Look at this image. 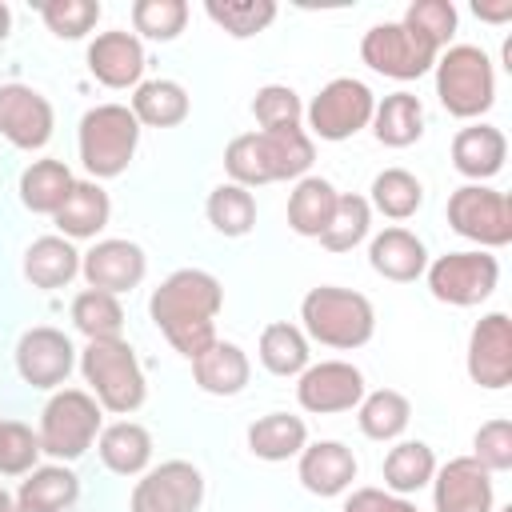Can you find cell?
<instances>
[{"label": "cell", "instance_id": "1", "mask_svg": "<svg viewBox=\"0 0 512 512\" xmlns=\"http://www.w3.org/2000/svg\"><path fill=\"white\" fill-rule=\"evenodd\" d=\"M220 308H224V284L208 268H176L148 296L152 324L184 360H196L216 340Z\"/></svg>", "mask_w": 512, "mask_h": 512}, {"label": "cell", "instance_id": "2", "mask_svg": "<svg viewBox=\"0 0 512 512\" xmlns=\"http://www.w3.org/2000/svg\"><path fill=\"white\" fill-rule=\"evenodd\" d=\"M300 328L308 340L324 348H364L376 332V308L364 292L344 284H316L300 300Z\"/></svg>", "mask_w": 512, "mask_h": 512}, {"label": "cell", "instance_id": "3", "mask_svg": "<svg viewBox=\"0 0 512 512\" xmlns=\"http://www.w3.org/2000/svg\"><path fill=\"white\" fill-rule=\"evenodd\" d=\"M80 376L88 384V392L96 396V404L112 416H132L144 400H148V376L140 368L136 348L116 336V340H88L76 356Z\"/></svg>", "mask_w": 512, "mask_h": 512}, {"label": "cell", "instance_id": "4", "mask_svg": "<svg viewBox=\"0 0 512 512\" xmlns=\"http://www.w3.org/2000/svg\"><path fill=\"white\" fill-rule=\"evenodd\" d=\"M136 144H140V124L132 108L120 100L92 104L76 124V152H80L88 180L120 176L136 156Z\"/></svg>", "mask_w": 512, "mask_h": 512}, {"label": "cell", "instance_id": "5", "mask_svg": "<svg viewBox=\"0 0 512 512\" xmlns=\"http://www.w3.org/2000/svg\"><path fill=\"white\" fill-rule=\"evenodd\" d=\"M100 428H104V408L88 388H56L40 408V424H36L40 452L48 460L72 464L96 444Z\"/></svg>", "mask_w": 512, "mask_h": 512}, {"label": "cell", "instance_id": "6", "mask_svg": "<svg viewBox=\"0 0 512 512\" xmlns=\"http://www.w3.org/2000/svg\"><path fill=\"white\" fill-rule=\"evenodd\" d=\"M432 72H436V96H440L448 116L476 120V116H484L492 108V100H496V68H492V56L480 44H448V48H440Z\"/></svg>", "mask_w": 512, "mask_h": 512}, {"label": "cell", "instance_id": "7", "mask_svg": "<svg viewBox=\"0 0 512 512\" xmlns=\"http://www.w3.org/2000/svg\"><path fill=\"white\" fill-rule=\"evenodd\" d=\"M424 280H428V292L440 304L472 308V304H480V300H488L496 292L500 260L492 252H484V248H456V252H444V256L428 260Z\"/></svg>", "mask_w": 512, "mask_h": 512}, {"label": "cell", "instance_id": "8", "mask_svg": "<svg viewBox=\"0 0 512 512\" xmlns=\"http://www.w3.org/2000/svg\"><path fill=\"white\" fill-rule=\"evenodd\" d=\"M372 108H376V92L356 80V76H332L320 84V92L308 100L304 120H308V136L316 140H348L360 128L372 124Z\"/></svg>", "mask_w": 512, "mask_h": 512}, {"label": "cell", "instance_id": "9", "mask_svg": "<svg viewBox=\"0 0 512 512\" xmlns=\"http://www.w3.org/2000/svg\"><path fill=\"white\" fill-rule=\"evenodd\" d=\"M448 228L464 240H472L476 248L492 252V248H504L512 240V200L508 192L500 188H488V184H460L452 188L448 196Z\"/></svg>", "mask_w": 512, "mask_h": 512}, {"label": "cell", "instance_id": "10", "mask_svg": "<svg viewBox=\"0 0 512 512\" xmlns=\"http://www.w3.org/2000/svg\"><path fill=\"white\" fill-rule=\"evenodd\" d=\"M440 48L412 32L404 20H380L360 36V60L392 80H416L436 64Z\"/></svg>", "mask_w": 512, "mask_h": 512}, {"label": "cell", "instance_id": "11", "mask_svg": "<svg viewBox=\"0 0 512 512\" xmlns=\"http://www.w3.org/2000/svg\"><path fill=\"white\" fill-rule=\"evenodd\" d=\"M76 356H80L76 344L56 324H32V328H24L20 340H16V348H12L16 376L28 388H40V392L64 388L68 376H72V368H76Z\"/></svg>", "mask_w": 512, "mask_h": 512}, {"label": "cell", "instance_id": "12", "mask_svg": "<svg viewBox=\"0 0 512 512\" xmlns=\"http://www.w3.org/2000/svg\"><path fill=\"white\" fill-rule=\"evenodd\" d=\"M204 472L192 460H160L132 484L128 512H200Z\"/></svg>", "mask_w": 512, "mask_h": 512}, {"label": "cell", "instance_id": "13", "mask_svg": "<svg viewBox=\"0 0 512 512\" xmlns=\"http://www.w3.org/2000/svg\"><path fill=\"white\" fill-rule=\"evenodd\" d=\"M52 128H56V108L40 88L24 80L0 84V136L12 148L36 152L52 140Z\"/></svg>", "mask_w": 512, "mask_h": 512}, {"label": "cell", "instance_id": "14", "mask_svg": "<svg viewBox=\"0 0 512 512\" xmlns=\"http://www.w3.org/2000/svg\"><path fill=\"white\" fill-rule=\"evenodd\" d=\"M364 392V372L352 360H316L296 376V400L312 416L352 412Z\"/></svg>", "mask_w": 512, "mask_h": 512}, {"label": "cell", "instance_id": "15", "mask_svg": "<svg viewBox=\"0 0 512 512\" xmlns=\"http://www.w3.org/2000/svg\"><path fill=\"white\" fill-rule=\"evenodd\" d=\"M144 272H148V256L128 236H100V240H92L88 252H80L84 284L100 288V292H112V296H124V292L140 288Z\"/></svg>", "mask_w": 512, "mask_h": 512}, {"label": "cell", "instance_id": "16", "mask_svg": "<svg viewBox=\"0 0 512 512\" xmlns=\"http://www.w3.org/2000/svg\"><path fill=\"white\" fill-rule=\"evenodd\" d=\"M464 368L472 376V384L480 388H508L512 384V320L508 312H484L472 332H468V348H464Z\"/></svg>", "mask_w": 512, "mask_h": 512}, {"label": "cell", "instance_id": "17", "mask_svg": "<svg viewBox=\"0 0 512 512\" xmlns=\"http://www.w3.org/2000/svg\"><path fill=\"white\" fill-rule=\"evenodd\" d=\"M432 508L436 512H492L496 488L492 472L476 456H452L432 472Z\"/></svg>", "mask_w": 512, "mask_h": 512}, {"label": "cell", "instance_id": "18", "mask_svg": "<svg viewBox=\"0 0 512 512\" xmlns=\"http://www.w3.org/2000/svg\"><path fill=\"white\" fill-rule=\"evenodd\" d=\"M88 72L104 84V88H136L144 80V40L128 28H104L88 40L84 48Z\"/></svg>", "mask_w": 512, "mask_h": 512}, {"label": "cell", "instance_id": "19", "mask_svg": "<svg viewBox=\"0 0 512 512\" xmlns=\"http://www.w3.org/2000/svg\"><path fill=\"white\" fill-rule=\"evenodd\" d=\"M360 464H356V452L344 444V440H312L300 448L296 456V476L300 484L312 492V496H344L356 480Z\"/></svg>", "mask_w": 512, "mask_h": 512}, {"label": "cell", "instance_id": "20", "mask_svg": "<svg viewBox=\"0 0 512 512\" xmlns=\"http://www.w3.org/2000/svg\"><path fill=\"white\" fill-rule=\"evenodd\" d=\"M448 152H452V168L460 176H468V184H484V180H492L504 168V160H508V136L496 124L472 120V124L456 128Z\"/></svg>", "mask_w": 512, "mask_h": 512}, {"label": "cell", "instance_id": "21", "mask_svg": "<svg viewBox=\"0 0 512 512\" xmlns=\"http://www.w3.org/2000/svg\"><path fill=\"white\" fill-rule=\"evenodd\" d=\"M368 264L376 276H384L392 284H412L428 268V248L412 228L388 224L368 240Z\"/></svg>", "mask_w": 512, "mask_h": 512}, {"label": "cell", "instance_id": "22", "mask_svg": "<svg viewBox=\"0 0 512 512\" xmlns=\"http://www.w3.org/2000/svg\"><path fill=\"white\" fill-rule=\"evenodd\" d=\"M20 272L32 288L40 292H56V288H68L76 276H80V248L60 236V232H44L36 236L28 248H24V260H20Z\"/></svg>", "mask_w": 512, "mask_h": 512}, {"label": "cell", "instance_id": "23", "mask_svg": "<svg viewBox=\"0 0 512 512\" xmlns=\"http://www.w3.org/2000/svg\"><path fill=\"white\" fill-rule=\"evenodd\" d=\"M108 220H112V196H108V188L100 180H88V176L72 184L68 200L52 216L56 232L68 236L72 244L76 240H96L108 228Z\"/></svg>", "mask_w": 512, "mask_h": 512}, {"label": "cell", "instance_id": "24", "mask_svg": "<svg viewBox=\"0 0 512 512\" xmlns=\"http://www.w3.org/2000/svg\"><path fill=\"white\" fill-rule=\"evenodd\" d=\"M192 380L208 396H240L252 380V360L236 340H212L196 360H192Z\"/></svg>", "mask_w": 512, "mask_h": 512}, {"label": "cell", "instance_id": "25", "mask_svg": "<svg viewBox=\"0 0 512 512\" xmlns=\"http://www.w3.org/2000/svg\"><path fill=\"white\" fill-rule=\"evenodd\" d=\"M96 452H100V464L116 476H140L152 468V432L140 424V420H112L100 428L96 436Z\"/></svg>", "mask_w": 512, "mask_h": 512}, {"label": "cell", "instance_id": "26", "mask_svg": "<svg viewBox=\"0 0 512 512\" xmlns=\"http://www.w3.org/2000/svg\"><path fill=\"white\" fill-rule=\"evenodd\" d=\"M132 116L140 128H176L188 120L192 112V96L180 80L172 76H152V80H140L132 88V100H128Z\"/></svg>", "mask_w": 512, "mask_h": 512}, {"label": "cell", "instance_id": "27", "mask_svg": "<svg viewBox=\"0 0 512 512\" xmlns=\"http://www.w3.org/2000/svg\"><path fill=\"white\" fill-rule=\"evenodd\" d=\"M368 128L376 132V140H380L384 148H408V144H416V140L424 136V128H428L424 100H420L416 92H408V88H396V92H388V96L376 100Z\"/></svg>", "mask_w": 512, "mask_h": 512}, {"label": "cell", "instance_id": "28", "mask_svg": "<svg viewBox=\"0 0 512 512\" xmlns=\"http://www.w3.org/2000/svg\"><path fill=\"white\" fill-rule=\"evenodd\" d=\"M16 504L20 508H40V512H68L76 500H80V476L60 464V460H48V464H36L32 472H24V480L16 484Z\"/></svg>", "mask_w": 512, "mask_h": 512}, {"label": "cell", "instance_id": "29", "mask_svg": "<svg viewBox=\"0 0 512 512\" xmlns=\"http://www.w3.org/2000/svg\"><path fill=\"white\" fill-rule=\"evenodd\" d=\"M76 176L64 160L56 156H40L32 164L20 168V180H16V192H20V204L36 216H56V208L68 200Z\"/></svg>", "mask_w": 512, "mask_h": 512}, {"label": "cell", "instance_id": "30", "mask_svg": "<svg viewBox=\"0 0 512 512\" xmlns=\"http://www.w3.org/2000/svg\"><path fill=\"white\" fill-rule=\"evenodd\" d=\"M244 440H248V452L256 460H272L276 464V460L300 456V448L308 444V424L296 412H264V416H256L248 424Z\"/></svg>", "mask_w": 512, "mask_h": 512}, {"label": "cell", "instance_id": "31", "mask_svg": "<svg viewBox=\"0 0 512 512\" xmlns=\"http://www.w3.org/2000/svg\"><path fill=\"white\" fill-rule=\"evenodd\" d=\"M256 356L272 376H300L312 364V340L292 320H272L260 328Z\"/></svg>", "mask_w": 512, "mask_h": 512}, {"label": "cell", "instance_id": "32", "mask_svg": "<svg viewBox=\"0 0 512 512\" xmlns=\"http://www.w3.org/2000/svg\"><path fill=\"white\" fill-rule=\"evenodd\" d=\"M336 196H340V188L328 176H316V172L300 176L292 184V192H288V228L296 236H320L328 228Z\"/></svg>", "mask_w": 512, "mask_h": 512}, {"label": "cell", "instance_id": "33", "mask_svg": "<svg viewBox=\"0 0 512 512\" xmlns=\"http://www.w3.org/2000/svg\"><path fill=\"white\" fill-rule=\"evenodd\" d=\"M256 132H260V128H256ZM260 148H264V164H268V176H272V180H300V176L312 172L316 140L308 136L304 124L260 132Z\"/></svg>", "mask_w": 512, "mask_h": 512}, {"label": "cell", "instance_id": "34", "mask_svg": "<svg viewBox=\"0 0 512 512\" xmlns=\"http://www.w3.org/2000/svg\"><path fill=\"white\" fill-rule=\"evenodd\" d=\"M432 472H436V452L432 444L424 440H396L380 464V476H384V488L392 496H412L420 492L424 484H432Z\"/></svg>", "mask_w": 512, "mask_h": 512}, {"label": "cell", "instance_id": "35", "mask_svg": "<svg viewBox=\"0 0 512 512\" xmlns=\"http://www.w3.org/2000/svg\"><path fill=\"white\" fill-rule=\"evenodd\" d=\"M412 420V400L400 388H372L356 404V424L368 440H396Z\"/></svg>", "mask_w": 512, "mask_h": 512}, {"label": "cell", "instance_id": "36", "mask_svg": "<svg viewBox=\"0 0 512 512\" xmlns=\"http://www.w3.org/2000/svg\"><path fill=\"white\" fill-rule=\"evenodd\" d=\"M368 204H372V212H380V216H388V220H408V216H416L420 204H424V184H420L416 172L392 164V168H384V172L372 176Z\"/></svg>", "mask_w": 512, "mask_h": 512}, {"label": "cell", "instance_id": "37", "mask_svg": "<svg viewBox=\"0 0 512 512\" xmlns=\"http://www.w3.org/2000/svg\"><path fill=\"white\" fill-rule=\"evenodd\" d=\"M72 324L84 340H116L124 336V304L112 292L100 288H80L72 296Z\"/></svg>", "mask_w": 512, "mask_h": 512}, {"label": "cell", "instance_id": "38", "mask_svg": "<svg viewBox=\"0 0 512 512\" xmlns=\"http://www.w3.org/2000/svg\"><path fill=\"white\" fill-rule=\"evenodd\" d=\"M204 216L220 236H248L256 228V196L244 184L220 180L204 200Z\"/></svg>", "mask_w": 512, "mask_h": 512}, {"label": "cell", "instance_id": "39", "mask_svg": "<svg viewBox=\"0 0 512 512\" xmlns=\"http://www.w3.org/2000/svg\"><path fill=\"white\" fill-rule=\"evenodd\" d=\"M372 232V204L360 192H340L336 208L328 216V228L316 236L328 252H352L356 244H364Z\"/></svg>", "mask_w": 512, "mask_h": 512}, {"label": "cell", "instance_id": "40", "mask_svg": "<svg viewBox=\"0 0 512 512\" xmlns=\"http://www.w3.org/2000/svg\"><path fill=\"white\" fill-rule=\"evenodd\" d=\"M208 20L220 24L228 36L248 40L256 32H264L276 20V0H208L204 4Z\"/></svg>", "mask_w": 512, "mask_h": 512}, {"label": "cell", "instance_id": "41", "mask_svg": "<svg viewBox=\"0 0 512 512\" xmlns=\"http://www.w3.org/2000/svg\"><path fill=\"white\" fill-rule=\"evenodd\" d=\"M40 20L52 36L60 40H84V36H96V24H100V0H40Z\"/></svg>", "mask_w": 512, "mask_h": 512}, {"label": "cell", "instance_id": "42", "mask_svg": "<svg viewBox=\"0 0 512 512\" xmlns=\"http://www.w3.org/2000/svg\"><path fill=\"white\" fill-rule=\"evenodd\" d=\"M252 116L260 124V132H272V128H296L304 120V100L292 84H280V80H268L256 88L252 96Z\"/></svg>", "mask_w": 512, "mask_h": 512}, {"label": "cell", "instance_id": "43", "mask_svg": "<svg viewBox=\"0 0 512 512\" xmlns=\"http://www.w3.org/2000/svg\"><path fill=\"white\" fill-rule=\"evenodd\" d=\"M188 24L184 0H136L132 4V32L140 40H176Z\"/></svg>", "mask_w": 512, "mask_h": 512}, {"label": "cell", "instance_id": "44", "mask_svg": "<svg viewBox=\"0 0 512 512\" xmlns=\"http://www.w3.org/2000/svg\"><path fill=\"white\" fill-rule=\"evenodd\" d=\"M40 436L24 420H4L0 416V476H24L40 464Z\"/></svg>", "mask_w": 512, "mask_h": 512}, {"label": "cell", "instance_id": "45", "mask_svg": "<svg viewBox=\"0 0 512 512\" xmlns=\"http://www.w3.org/2000/svg\"><path fill=\"white\" fill-rule=\"evenodd\" d=\"M400 20H404L412 32H420L424 40H432L436 48H448V40L456 36V24H460L452 0H412Z\"/></svg>", "mask_w": 512, "mask_h": 512}, {"label": "cell", "instance_id": "46", "mask_svg": "<svg viewBox=\"0 0 512 512\" xmlns=\"http://www.w3.org/2000/svg\"><path fill=\"white\" fill-rule=\"evenodd\" d=\"M472 456L488 468V472H508L512 468V420L508 416H492L476 428L472 436Z\"/></svg>", "mask_w": 512, "mask_h": 512}, {"label": "cell", "instance_id": "47", "mask_svg": "<svg viewBox=\"0 0 512 512\" xmlns=\"http://www.w3.org/2000/svg\"><path fill=\"white\" fill-rule=\"evenodd\" d=\"M344 512H420L408 496H392L388 488H352L344 500Z\"/></svg>", "mask_w": 512, "mask_h": 512}, {"label": "cell", "instance_id": "48", "mask_svg": "<svg viewBox=\"0 0 512 512\" xmlns=\"http://www.w3.org/2000/svg\"><path fill=\"white\" fill-rule=\"evenodd\" d=\"M472 12L488 24H504L512 20V0H472Z\"/></svg>", "mask_w": 512, "mask_h": 512}, {"label": "cell", "instance_id": "49", "mask_svg": "<svg viewBox=\"0 0 512 512\" xmlns=\"http://www.w3.org/2000/svg\"><path fill=\"white\" fill-rule=\"evenodd\" d=\"M8 32H12V8L0 0V40H8Z\"/></svg>", "mask_w": 512, "mask_h": 512}, {"label": "cell", "instance_id": "50", "mask_svg": "<svg viewBox=\"0 0 512 512\" xmlns=\"http://www.w3.org/2000/svg\"><path fill=\"white\" fill-rule=\"evenodd\" d=\"M0 512H16V496L4 484H0Z\"/></svg>", "mask_w": 512, "mask_h": 512}, {"label": "cell", "instance_id": "51", "mask_svg": "<svg viewBox=\"0 0 512 512\" xmlns=\"http://www.w3.org/2000/svg\"><path fill=\"white\" fill-rule=\"evenodd\" d=\"M492 512H512V504H504V508H492Z\"/></svg>", "mask_w": 512, "mask_h": 512}, {"label": "cell", "instance_id": "52", "mask_svg": "<svg viewBox=\"0 0 512 512\" xmlns=\"http://www.w3.org/2000/svg\"><path fill=\"white\" fill-rule=\"evenodd\" d=\"M16 512H40V508H20V504H16Z\"/></svg>", "mask_w": 512, "mask_h": 512}]
</instances>
